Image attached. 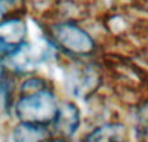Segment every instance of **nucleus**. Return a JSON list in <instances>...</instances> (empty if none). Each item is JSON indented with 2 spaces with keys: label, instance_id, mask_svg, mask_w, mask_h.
Here are the masks:
<instances>
[{
  "label": "nucleus",
  "instance_id": "1",
  "mask_svg": "<svg viewBox=\"0 0 148 142\" xmlns=\"http://www.w3.org/2000/svg\"><path fill=\"white\" fill-rule=\"evenodd\" d=\"M60 103L51 90L21 95L16 103V116L20 123L48 127L59 114Z\"/></svg>",
  "mask_w": 148,
  "mask_h": 142
},
{
  "label": "nucleus",
  "instance_id": "2",
  "mask_svg": "<svg viewBox=\"0 0 148 142\" xmlns=\"http://www.w3.org/2000/svg\"><path fill=\"white\" fill-rule=\"evenodd\" d=\"M49 35L64 51L75 56H90L96 50L94 38L72 21L52 23L49 26Z\"/></svg>",
  "mask_w": 148,
  "mask_h": 142
},
{
  "label": "nucleus",
  "instance_id": "3",
  "mask_svg": "<svg viewBox=\"0 0 148 142\" xmlns=\"http://www.w3.org/2000/svg\"><path fill=\"white\" fill-rule=\"evenodd\" d=\"M81 124V112L73 102H64L60 104L59 114L52 125L55 132L62 138H69L77 133Z\"/></svg>",
  "mask_w": 148,
  "mask_h": 142
},
{
  "label": "nucleus",
  "instance_id": "4",
  "mask_svg": "<svg viewBox=\"0 0 148 142\" xmlns=\"http://www.w3.org/2000/svg\"><path fill=\"white\" fill-rule=\"evenodd\" d=\"M126 130L120 124H104L84 137L83 142H125Z\"/></svg>",
  "mask_w": 148,
  "mask_h": 142
},
{
  "label": "nucleus",
  "instance_id": "5",
  "mask_svg": "<svg viewBox=\"0 0 148 142\" xmlns=\"http://www.w3.org/2000/svg\"><path fill=\"white\" fill-rule=\"evenodd\" d=\"M51 137L48 128L40 125H31L20 123L13 129L14 142H48Z\"/></svg>",
  "mask_w": 148,
  "mask_h": 142
},
{
  "label": "nucleus",
  "instance_id": "6",
  "mask_svg": "<svg viewBox=\"0 0 148 142\" xmlns=\"http://www.w3.org/2000/svg\"><path fill=\"white\" fill-rule=\"evenodd\" d=\"M49 90L47 86L46 80H43L42 77H30L26 81H23L21 85V93L22 95H27V94H34L38 91H44Z\"/></svg>",
  "mask_w": 148,
  "mask_h": 142
},
{
  "label": "nucleus",
  "instance_id": "7",
  "mask_svg": "<svg viewBox=\"0 0 148 142\" xmlns=\"http://www.w3.org/2000/svg\"><path fill=\"white\" fill-rule=\"evenodd\" d=\"M48 142H68V141L65 140V138H57V140H51Z\"/></svg>",
  "mask_w": 148,
  "mask_h": 142
}]
</instances>
